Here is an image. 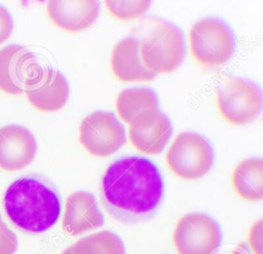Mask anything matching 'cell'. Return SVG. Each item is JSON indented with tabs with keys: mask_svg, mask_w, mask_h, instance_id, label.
<instances>
[{
	"mask_svg": "<svg viewBox=\"0 0 263 254\" xmlns=\"http://www.w3.org/2000/svg\"><path fill=\"white\" fill-rule=\"evenodd\" d=\"M62 254H73V250H72V246L68 247Z\"/></svg>",
	"mask_w": 263,
	"mask_h": 254,
	"instance_id": "cb8c5ba5",
	"label": "cell"
},
{
	"mask_svg": "<svg viewBox=\"0 0 263 254\" xmlns=\"http://www.w3.org/2000/svg\"><path fill=\"white\" fill-rule=\"evenodd\" d=\"M151 1H105L108 11L119 21H133L141 17L149 9Z\"/></svg>",
	"mask_w": 263,
	"mask_h": 254,
	"instance_id": "d6986e66",
	"label": "cell"
},
{
	"mask_svg": "<svg viewBox=\"0 0 263 254\" xmlns=\"http://www.w3.org/2000/svg\"><path fill=\"white\" fill-rule=\"evenodd\" d=\"M193 60L208 69L226 64L235 49V39L229 26L216 17H204L194 23L188 34Z\"/></svg>",
	"mask_w": 263,
	"mask_h": 254,
	"instance_id": "277c9868",
	"label": "cell"
},
{
	"mask_svg": "<svg viewBox=\"0 0 263 254\" xmlns=\"http://www.w3.org/2000/svg\"><path fill=\"white\" fill-rule=\"evenodd\" d=\"M100 13L98 1H49L47 14L60 29L76 33L86 30L97 21Z\"/></svg>",
	"mask_w": 263,
	"mask_h": 254,
	"instance_id": "9a60e30c",
	"label": "cell"
},
{
	"mask_svg": "<svg viewBox=\"0 0 263 254\" xmlns=\"http://www.w3.org/2000/svg\"><path fill=\"white\" fill-rule=\"evenodd\" d=\"M231 184L235 193L248 202H259L263 198V160L250 157L241 160L234 168Z\"/></svg>",
	"mask_w": 263,
	"mask_h": 254,
	"instance_id": "2e32d148",
	"label": "cell"
},
{
	"mask_svg": "<svg viewBox=\"0 0 263 254\" xmlns=\"http://www.w3.org/2000/svg\"><path fill=\"white\" fill-rule=\"evenodd\" d=\"M165 161L177 177L184 180H196L204 176L213 167L214 149L200 134L180 133L171 144Z\"/></svg>",
	"mask_w": 263,
	"mask_h": 254,
	"instance_id": "8992f818",
	"label": "cell"
},
{
	"mask_svg": "<svg viewBox=\"0 0 263 254\" xmlns=\"http://www.w3.org/2000/svg\"><path fill=\"white\" fill-rule=\"evenodd\" d=\"M79 142L89 154L107 157L125 144V130L113 112L96 111L82 119Z\"/></svg>",
	"mask_w": 263,
	"mask_h": 254,
	"instance_id": "ba28073f",
	"label": "cell"
},
{
	"mask_svg": "<svg viewBox=\"0 0 263 254\" xmlns=\"http://www.w3.org/2000/svg\"><path fill=\"white\" fill-rule=\"evenodd\" d=\"M0 215H1V214H0Z\"/></svg>",
	"mask_w": 263,
	"mask_h": 254,
	"instance_id": "d4e9b609",
	"label": "cell"
},
{
	"mask_svg": "<svg viewBox=\"0 0 263 254\" xmlns=\"http://www.w3.org/2000/svg\"><path fill=\"white\" fill-rule=\"evenodd\" d=\"M13 30V22L6 8L0 5V44L6 41Z\"/></svg>",
	"mask_w": 263,
	"mask_h": 254,
	"instance_id": "7402d4cb",
	"label": "cell"
},
{
	"mask_svg": "<svg viewBox=\"0 0 263 254\" xmlns=\"http://www.w3.org/2000/svg\"><path fill=\"white\" fill-rule=\"evenodd\" d=\"M104 224V215L95 195L88 191L72 192L66 201L62 226L65 232L79 235Z\"/></svg>",
	"mask_w": 263,
	"mask_h": 254,
	"instance_id": "4fadbf2b",
	"label": "cell"
},
{
	"mask_svg": "<svg viewBox=\"0 0 263 254\" xmlns=\"http://www.w3.org/2000/svg\"><path fill=\"white\" fill-rule=\"evenodd\" d=\"M73 254H125L122 240L110 230L86 235L72 245Z\"/></svg>",
	"mask_w": 263,
	"mask_h": 254,
	"instance_id": "ac0fdd59",
	"label": "cell"
},
{
	"mask_svg": "<svg viewBox=\"0 0 263 254\" xmlns=\"http://www.w3.org/2000/svg\"><path fill=\"white\" fill-rule=\"evenodd\" d=\"M37 152L33 134L18 124L0 128V168L6 171L22 170L29 166Z\"/></svg>",
	"mask_w": 263,
	"mask_h": 254,
	"instance_id": "8fae6325",
	"label": "cell"
},
{
	"mask_svg": "<svg viewBox=\"0 0 263 254\" xmlns=\"http://www.w3.org/2000/svg\"><path fill=\"white\" fill-rule=\"evenodd\" d=\"M24 93L36 109L53 112L66 105L70 86L60 71L50 66L38 64L25 82Z\"/></svg>",
	"mask_w": 263,
	"mask_h": 254,
	"instance_id": "9c48e42d",
	"label": "cell"
},
{
	"mask_svg": "<svg viewBox=\"0 0 263 254\" xmlns=\"http://www.w3.org/2000/svg\"><path fill=\"white\" fill-rule=\"evenodd\" d=\"M162 196L161 175L145 157L118 158L105 170L100 183L105 210L114 220L124 224L150 220L159 209Z\"/></svg>",
	"mask_w": 263,
	"mask_h": 254,
	"instance_id": "6da1fadb",
	"label": "cell"
},
{
	"mask_svg": "<svg viewBox=\"0 0 263 254\" xmlns=\"http://www.w3.org/2000/svg\"><path fill=\"white\" fill-rule=\"evenodd\" d=\"M217 108L228 123L247 125L253 122L262 109V94L252 81L229 77L220 83L216 89Z\"/></svg>",
	"mask_w": 263,
	"mask_h": 254,
	"instance_id": "5b68a950",
	"label": "cell"
},
{
	"mask_svg": "<svg viewBox=\"0 0 263 254\" xmlns=\"http://www.w3.org/2000/svg\"><path fill=\"white\" fill-rule=\"evenodd\" d=\"M128 124L132 145L145 154H159L173 134L171 120L158 108L140 112Z\"/></svg>",
	"mask_w": 263,
	"mask_h": 254,
	"instance_id": "30bf717a",
	"label": "cell"
},
{
	"mask_svg": "<svg viewBox=\"0 0 263 254\" xmlns=\"http://www.w3.org/2000/svg\"><path fill=\"white\" fill-rule=\"evenodd\" d=\"M16 249V235L7 227L0 215V254H14Z\"/></svg>",
	"mask_w": 263,
	"mask_h": 254,
	"instance_id": "ffe728a7",
	"label": "cell"
},
{
	"mask_svg": "<svg viewBox=\"0 0 263 254\" xmlns=\"http://www.w3.org/2000/svg\"><path fill=\"white\" fill-rule=\"evenodd\" d=\"M140 40L141 58L148 70L157 74L172 73L185 58L182 31L174 24L154 17L148 21Z\"/></svg>",
	"mask_w": 263,
	"mask_h": 254,
	"instance_id": "3957f363",
	"label": "cell"
},
{
	"mask_svg": "<svg viewBox=\"0 0 263 254\" xmlns=\"http://www.w3.org/2000/svg\"><path fill=\"white\" fill-rule=\"evenodd\" d=\"M231 254H253V252L251 251V249L246 243H239L232 250Z\"/></svg>",
	"mask_w": 263,
	"mask_h": 254,
	"instance_id": "603a6c76",
	"label": "cell"
},
{
	"mask_svg": "<svg viewBox=\"0 0 263 254\" xmlns=\"http://www.w3.org/2000/svg\"><path fill=\"white\" fill-rule=\"evenodd\" d=\"M3 205L9 220L30 233L48 230L61 215L58 189L39 175L24 176L13 181L4 193Z\"/></svg>",
	"mask_w": 263,
	"mask_h": 254,
	"instance_id": "7a4b0ae2",
	"label": "cell"
},
{
	"mask_svg": "<svg viewBox=\"0 0 263 254\" xmlns=\"http://www.w3.org/2000/svg\"><path fill=\"white\" fill-rule=\"evenodd\" d=\"M110 66L115 77L123 82L151 81L156 76L144 65L140 40L136 36H127L115 44L110 57Z\"/></svg>",
	"mask_w": 263,
	"mask_h": 254,
	"instance_id": "5bb4252c",
	"label": "cell"
},
{
	"mask_svg": "<svg viewBox=\"0 0 263 254\" xmlns=\"http://www.w3.org/2000/svg\"><path fill=\"white\" fill-rule=\"evenodd\" d=\"M158 106L156 94L147 87L125 88L118 94L115 101L116 112L125 123H129L140 112Z\"/></svg>",
	"mask_w": 263,
	"mask_h": 254,
	"instance_id": "e0dca14e",
	"label": "cell"
},
{
	"mask_svg": "<svg viewBox=\"0 0 263 254\" xmlns=\"http://www.w3.org/2000/svg\"><path fill=\"white\" fill-rule=\"evenodd\" d=\"M221 241L219 224L204 213L182 216L173 232V244L178 254H216Z\"/></svg>",
	"mask_w": 263,
	"mask_h": 254,
	"instance_id": "52a82bcc",
	"label": "cell"
},
{
	"mask_svg": "<svg viewBox=\"0 0 263 254\" xmlns=\"http://www.w3.org/2000/svg\"><path fill=\"white\" fill-rule=\"evenodd\" d=\"M249 248L253 254H263V221L259 219L250 228L248 234Z\"/></svg>",
	"mask_w": 263,
	"mask_h": 254,
	"instance_id": "44dd1931",
	"label": "cell"
},
{
	"mask_svg": "<svg viewBox=\"0 0 263 254\" xmlns=\"http://www.w3.org/2000/svg\"><path fill=\"white\" fill-rule=\"evenodd\" d=\"M36 56L28 48L10 44L0 50V89L11 95L24 93L25 82L38 65Z\"/></svg>",
	"mask_w": 263,
	"mask_h": 254,
	"instance_id": "7c38bea8",
	"label": "cell"
}]
</instances>
